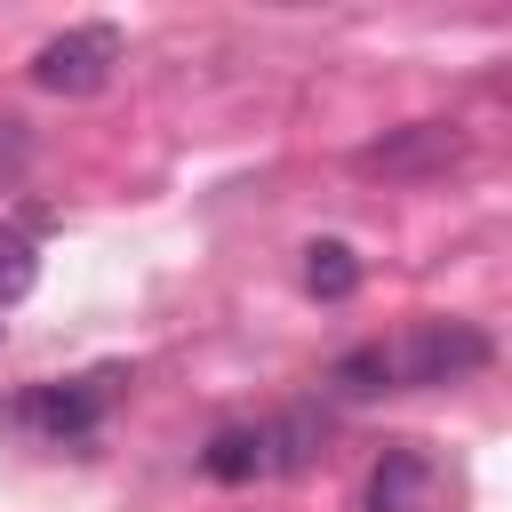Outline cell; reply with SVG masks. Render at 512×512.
I'll list each match as a JSON object with an SVG mask.
<instances>
[{"label":"cell","mask_w":512,"mask_h":512,"mask_svg":"<svg viewBox=\"0 0 512 512\" xmlns=\"http://www.w3.org/2000/svg\"><path fill=\"white\" fill-rule=\"evenodd\" d=\"M200 472H208V480H224V488L264 480V472H272V464H264V424H224V432H208Z\"/></svg>","instance_id":"obj_7"},{"label":"cell","mask_w":512,"mask_h":512,"mask_svg":"<svg viewBox=\"0 0 512 512\" xmlns=\"http://www.w3.org/2000/svg\"><path fill=\"white\" fill-rule=\"evenodd\" d=\"M360 512H440V464H432V448L392 440V448L368 464Z\"/></svg>","instance_id":"obj_5"},{"label":"cell","mask_w":512,"mask_h":512,"mask_svg":"<svg viewBox=\"0 0 512 512\" xmlns=\"http://www.w3.org/2000/svg\"><path fill=\"white\" fill-rule=\"evenodd\" d=\"M328 408H312V400H296V408H280L272 424H264V464L272 472H304V464H320L328 456Z\"/></svg>","instance_id":"obj_6"},{"label":"cell","mask_w":512,"mask_h":512,"mask_svg":"<svg viewBox=\"0 0 512 512\" xmlns=\"http://www.w3.org/2000/svg\"><path fill=\"white\" fill-rule=\"evenodd\" d=\"M496 360V344H488V328H472V320H416L400 344H392V376L400 384H464V376H480Z\"/></svg>","instance_id":"obj_2"},{"label":"cell","mask_w":512,"mask_h":512,"mask_svg":"<svg viewBox=\"0 0 512 512\" xmlns=\"http://www.w3.org/2000/svg\"><path fill=\"white\" fill-rule=\"evenodd\" d=\"M112 64H120V32H112V24H72V32L40 40L32 80H40L48 96H96V88L112 80Z\"/></svg>","instance_id":"obj_3"},{"label":"cell","mask_w":512,"mask_h":512,"mask_svg":"<svg viewBox=\"0 0 512 512\" xmlns=\"http://www.w3.org/2000/svg\"><path fill=\"white\" fill-rule=\"evenodd\" d=\"M24 152H32V144H24V120H0V176H16Z\"/></svg>","instance_id":"obj_11"},{"label":"cell","mask_w":512,"mask_h":512,"mask_svg":"<svg viewBox=\"0 0 512 512\" xmlns=\"http://www.w3.org/2000/svg\"><path fill=\"white\" fill-rule=\"evenodd\" d=\"M464 152H472L464 120H408V128L360 144V168H368V176H448Z\"/></svg>","instance_id":"obj_4"},{"label":"cell","mask_w":512,"mask_h":512,"mask_svg":"<svg viewBox=\"0 0 512 512\" xmlns=\"http://www.w3.org/2000/svg\"><path fill=\"white\" fill-rule=\"evenodd\" d=\"M304 288H312L320 304H344V296L360 288V256H352L344 240H312V248H304Z\"/></svg>","instance_id":"obj_8"},{"label":"cell","mask_w":512,"mask_h":512,"mask_svg":"<svg viewBox=\"0 0 512 512\" xmlns=\"http://www.w3.org/2000/svg\"><path fill=\"white\" fill-rule=\"evenodd\" d=\"M120 384H128V368H88V376H64V384H32V392H16L0 416H8L16 432H40L48 448H64V440H88V432L104 424V408L120 400Z\"/></svg>","instance_id":"obj_1"},{"label":"cell","mask_w":512,"mask_h":512,"mask_svg":"<svg viewBox=\"0 0 512 512\" xmlns=\"http://www.w3.org/2000/svg\"><path fill=\"white\" fill-rule=\"evenodd\" d=\"M328 384H336L344 400H376V392L392 384V344H352V352L328 368Z\"/></svg>","instance_id":"obj_9"},{"label":"cell","mask_w":512,"mask_h":512,"mask_svg":"<svg viewBox=\"0 0 512 512\" xmlns=\"http://www.w3.org/2000/svg\"><path fill=\"white\" fill-rule=\"evenodd\" d=\"M32 280H40V248H32L16 224H0V312H8V304H24V296H32Z\"/></svg>","instance_id":"obj_10"}]
</instances>
